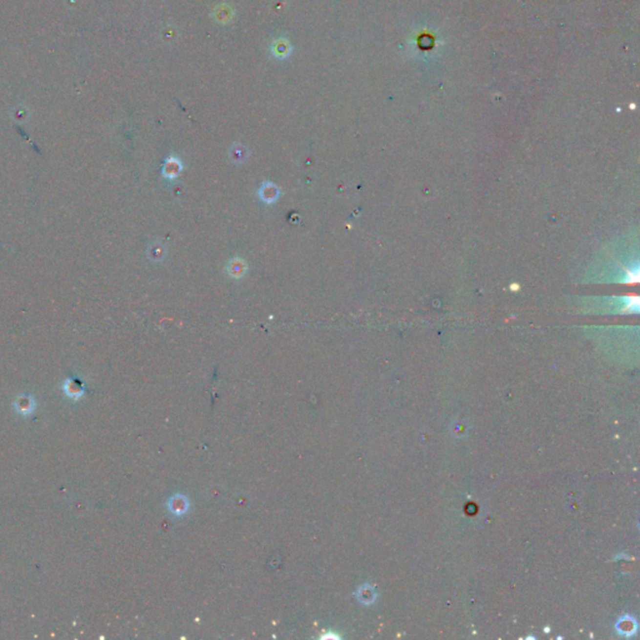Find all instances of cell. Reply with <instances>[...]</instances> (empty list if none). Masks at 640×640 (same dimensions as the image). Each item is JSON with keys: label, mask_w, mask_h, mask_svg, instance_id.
I'll return each mask as SVG.
<instances>
[{"label": "cell", "mask_w": 640, "mask_h": 640, "mask_svg": "<svg viewBox=\"0 0 640 640\" xmlns=\"http://www.w3.org/2000/svg\"><path fill=\"white\" fill-rule=\"evenodd\" d=\"M619 303L617 304L618 313L623 314H638L639 313V298L637 295H625L623 298L618 299Z\"/></svg>", "instance_id": "6da1fadb"}, {"label": "cell", "mask_w": 640, "mask_h": 640, "mask_svg": "<svg viewBox=\"0 0 640 640\" xmlns=\"http://www.w3.org/2000/svg\"><path fill=\"white\" fill-rule=\"evenodd\" d=\"M227 270L232 277L234 278H240L243 277L244 273L247 272V264L243 259L240 258H234L227 266Z\"/></svg>", "instance_id": "7a4b0ae2"}, {"label": "cell", "mask_w": 640, "mask_h": 640, "mask_svg": "<svg viewBox=\"0 0 640 640\" xmlns=\"http://www.w3.org/2000/svg\"><path fill=\"white\" fill-rule=\"evenodd\" d=\"M169 508L174 514H176V515L184 514L185 512H187V509H188L187 499L183 498L181 500H179L178 496H175V499H174V500L169 501Z\"/></svg>", "instance_id": "8992f818"}, {"label": "cell", "mask_w": 640, "mask_h": 640, "mask_svg": "<svg viewBox=\"0 0 640 640\" xmlns=\"http://www.w3.org/2000/svg\"><path fill=\"white\" fill-rule=\"evenodd\" d=\"M259 195L260 198L263 199L265 203H273L278 199L279 196V189L277 185L274 184H264L261 187V189L259 190Z\"/></svg>", "instance_id": "3957f363"}, {"label": "cell", "mask_w": 640, "mask_h": 640, "mask_svg": "<svg viewBox=\"0 0 640 640\" xmlns=\"http://www.w3.org/2000/svg\"><path fill=\"white\" fill-rule=\"evenodd\" d=\"M233 158L235 162H243L247 158V151L244 148H239V147H234V153H233Z\"/></svg>", "instance_id": "52a82bcc"}, {"label": "cell", "mask_w": 640, "mask_h": 640, "mask_svg": "<svg viewBox=\"0 0 640 640\" xmlns=\"http://www.w3.org/2000/svg\"><path fill=\"white\" fill-rule=\"evenodd\" d=\"M273 54L275 57L278 58H286L288 55L290 54V51H292V48H290L289 43L286 42V40H280V42L274 43V45L272 48Z\"/></svg>", "instance_id": "5b68a950"}, {"label": "cell", "mask_w": 640, "mask_h": 640, "mask_svg": "<svg viewBox=\"0 0 640 640\" xmlns=\"http://www.w3.org/2000/svg\"><path fill=\"white\" fill-rule=\"evenodd\" d=\"M181 169V163L179 162L178 158L170 156L167 159L164 165V176L165 178H175Z\"/></svg>", "instance_id": "277c9868"}, {"label": "cell", "mask_w": 640, "mask_h": 640, "mask_svg": "<svg viewBox=\"0 0 640 640\" xmlns=\"http://www.w3.org/2000/svg\"><path fill=\"white\" fill-rule=\"evenodd\" d=\"M510 289H512V290H518L519 286L516 285V284H513V285H510Z\"/></svg>", "instance_id": "ba28073f"}]
</instances>
